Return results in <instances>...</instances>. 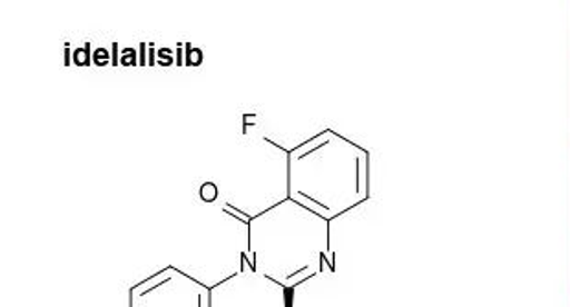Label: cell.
Listing matches in <instances>:
<instances>
[{
	"mask_svg": "<svg viewBox=\"0 0 570 307\" xmlns=\"http://www.w3.org/2000/svg\"><path fill=\"white\" fill-rule=\"evenodd\" d=\"M210 287L174 265L132 287L129 307H210Z\"/></svg>",
	"mask_w": 570,
	"mask_h": 307,
	"instance_id": "3957f363",
	"label": "cell"
},
{
	"mask_svg": "<svg viewBox=\"0 0 570 307\" xmlns=\"http://www.w3.org/2000/svg\"><path fill=\"white\" fill-rule=\"evenodd\" d=\"M248 260L254 273L289 289L335 273L330 221L287 197L248 221Z\"/></svg>",
	"mask_w": 570,
	"mask_h": 307,
	"instance_id": "6da1fadb",
	"label": "cell"
},
{
	"mask_svg": "<svg viewBox=\"0 0 570 307\" xmlns=\"http://www.w3.org/2000/svg\"><path fill=\"white\" fill-rule=\"evenodd\" d=\"M210 307H291V289L247 269L212 287Z\"/></svg>",
	"mask_w": 570,
	"mask_h": 307,
	"instance_id": "277c9868",
	"label": "cell"
},
{
	"mask_svg": "<svg viewBox=\"0 0 570 307\" xmlns=\"http://www.w3.org/2000/svg\"><path fill=\"white\" fill-rule=\"evenodd\" d=\"M346 143L327 129L287 154V197L326 221L350 208L343 197V160L338 159Z\"/></svg>",
	"mask_w": 570,
	"mask_h": 307,
	"instance_id": "7a4b0ae2",
	"label": "cell"
}]
</instances>
